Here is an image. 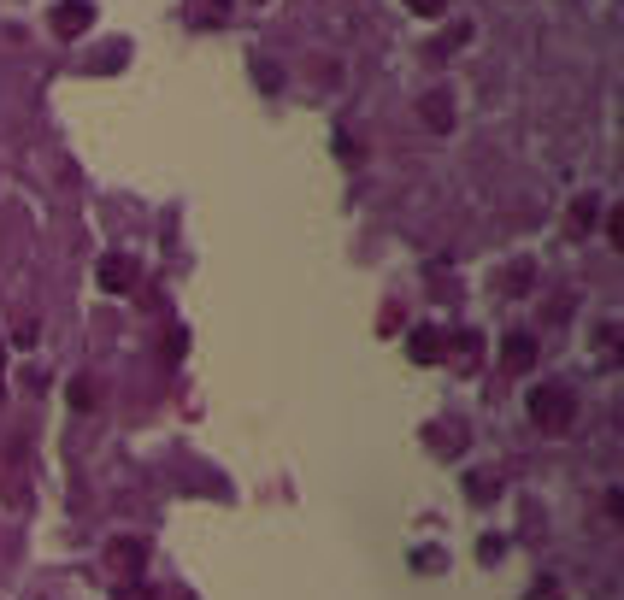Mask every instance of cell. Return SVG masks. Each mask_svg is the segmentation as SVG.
Segmentation results:
<instances>
[{
	"label": "cell",
	"mask_w": 624,
	"mask_h": 600,
	"mask_svg": "<svg viewBox=\"0 0 624 600\" xmlns=\"http://www.w3.org/2000/svg\"><path fill=\"white\" fill-rule=\"evenodd\" d=\"M112 565H118V577H130V571L142 565V542H118L112 547Z\"/></svg>",
	"instance_id": "52a82bcc"
},
{
	"label": "cell",
	"mask_w": 624,
	"mask_h": 600,
	"mask_svg": "<svg viewBox=\"0 0 624 600\" xmlns=\"http://www.w3.org/2000/svg\"><path fill=\"white\" fill-rule=\"evenodd\" d=\"M424 124H430V130H454V106H448V95H442V89L424 95Z\"/></svg>",
	"instance_id": "8992f818"
},
{
	"label": "cell",
	"mask_w": 624,
	"mask_h": 600,
	"mask_svg": "<svg viewBox=\"0 0 624 600\" xmlns=\"http://www.w3.org/2000/svg\"><path fill=\"white\" fill-rule=\"evenodd\" d=\"M89 18H95L89 0H59V6H54V35H83Z\"/></svg>",
	"instance_id": "3957f363"
},
{
	"label": "cell",
	"mask_w": 624,
	"mask_h": 600,
	"mask_svg": "<svg viewBox=\"0 0 624 600\" xmlns=\"http://www.w3.org/2000/svg\"><path fill=\"white\" fill-rule=\"evenodd\" d=\"M501 359H507V371H530L536 365V342H530V335H507Z\"/></svg>",
	"instance_id": "277c9868"
},
{
	"label": "cell",
	"mask_w": 624,
	"mask_h": 600,
	"mask_svg": "<svg viewBox=\"0 0 624 600\" xmlns=\"http://www.w3.org/2000/svg\"><path fill=\"white\" fill-rule=\"evenodd\" d=\"M407 354H413L418 365H430V359H442V330H413V342H407Z\"/></svg>",
	"instance_id": "5b68a950"
},
{
	"label": "cell",
	"mask_w": 624,
	"mask_h": 600,
	"mask_svg": "<svg viewBox=\"0 0 624 600\" xmlns=\"http://www.w3.org/2000/svg\"><path fill=\"white\" fill-rule=\"evenodd\" d=\"M471 495H478V500H495V495H501V483H495L489 471H471Z\"/></svg>",
	"instance_id": "9c48e42d"
},
{
	"label": "cell",
	"mask_w": 624,
	"mask_h": 600,
	"mask_svg": "<svg viewBox=\"0 0 624 600\" xmlns=\"http://www.w3.org/2000/svg\"><path fill=\"white\" fill-rule=\"evenodd\" d=\"M507 283H513V295H524V283H530V265H513V271H507Z\"/></svg>",
	"instance_id": "7c38bea8"
},
{
	"label": "cell",
	"mask_w": 624,
	"mask_h": 600,
	"mask_svg": "<svg viewBox=\"0 0 624 600\" xmlns=\"http://www.w3.org/2000/svg\"><path fill=\"white\" fill-rule=\"evenodd\" d=\"M595 224V200H578V206H571V235H583Z\"/></svg>",
	"instance_id": "ba28073f"
},
{
	"label": "cell",
	"mask_w": 624,
	"mask_h": 600,
	"mask_svg": "<svg viewBox=\"0 0 624 600\" xmlns=\"http://www.w3.org/2000/svg\"><path fill=\"white\" fill-rule=\"evenodd\" d=\"M407 6H413L418 18H442V12H448V0H407Z\"/></svg>",
	"instance_id": "8fae6325"
},
{
	"label": "cell",
	"mask_w": 624,
	"mask_h": 600,
	"mask_svg": "<svg viewBox=\"0 0 624 600\" xmlns=\"http://www.w3.org/2000/svg\"><path fill=\"white\" fill-rule=\"evenodd\" d=\"M530 418L542 424V430H554V435H559L571 418H578V395L559 389V383H536V389H530Z\"/></svg>",
	"instance_id": "6da1fadb"
},
{
	"label": "cell",
	"mask_w": 624,
	"mask_h": 600,
	"mask_svg": "<svg viewBox=\"0 0 624 600\" xmlns=\"http://www.w3.org/2000/svg\"><path fill=\"white\" fill-rule=\"evenodd\" d=\"M101 289L106 295H130L136 289V259L130 254H106L101 259Z\"/></svg>",
	"instance_id": "7a4b0ae2"
},
{
	"label": "cell",
	"mask_w": 624,
	"mask_h": 600,
	"mask_svg": "<svg viewBox=\"0 0 624 600\" xmlns=\"http://www.w3.org/2000/svg\"><path fill=\"white\" fill-rule=\"evenodd\" d=\"M101 389H95V377H77V389H71V406H95Z\"/></svg>",
	"instance_id": "30bf717a"
}]
</instances>
